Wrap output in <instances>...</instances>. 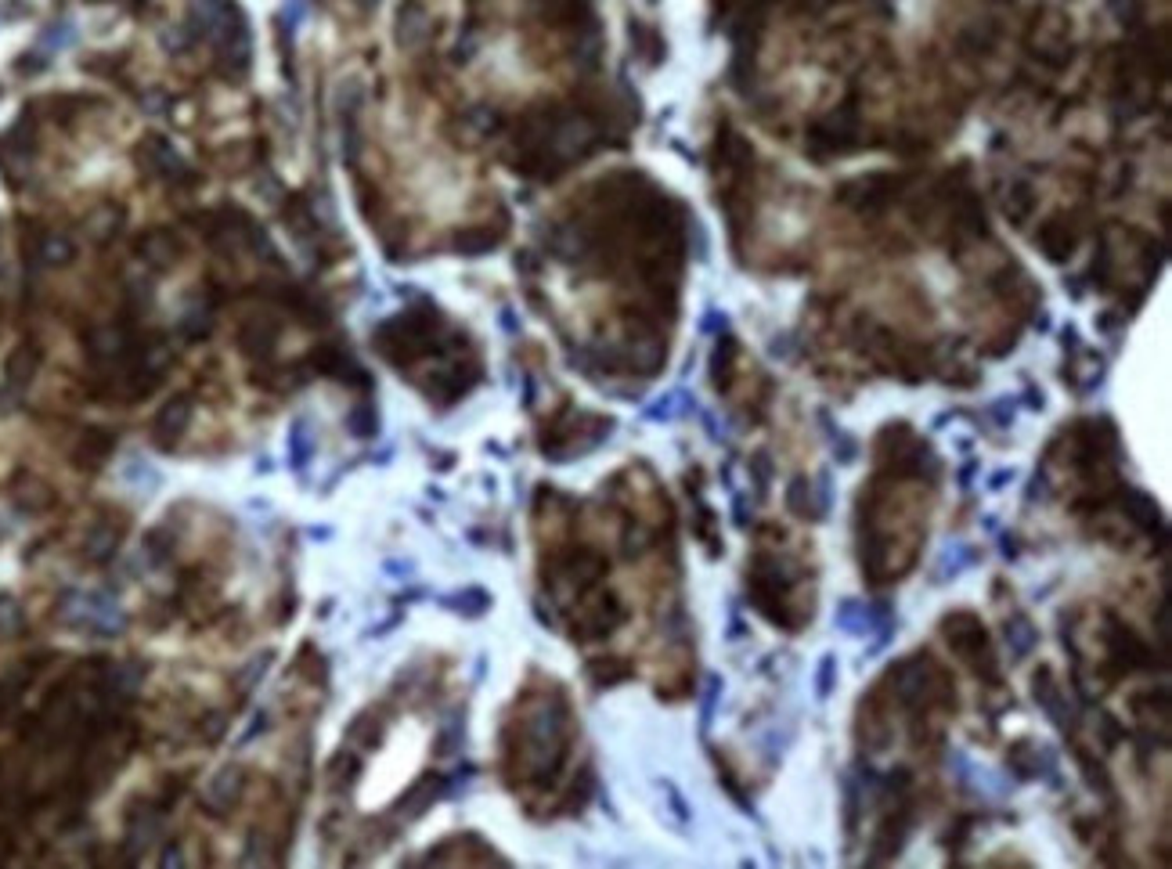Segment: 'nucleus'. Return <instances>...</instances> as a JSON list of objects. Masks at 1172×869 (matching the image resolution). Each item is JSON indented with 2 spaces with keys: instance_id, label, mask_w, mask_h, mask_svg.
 Listing matches in <instances>:
<instances>
[{
  "instance_id": "1",
  "label": "nucleus",
  "mask_w": 1172,
  "mask_h": 869,
  "mask_svg": "<svg viewBox=\"0 0 1172 869\" xmlns=\"http://www.w3.org/2000/svg\"><path fill=\"white\" fill-rule=\"evenodd\" d=\"M33 369H36V354H33L29 347H22V350H15V354H11V361H7V369H4V372H7V379H11V383H25V379L33 376Z\"/></svg>"
},
{
  "instance_id": "2",
  "label": "nucleus",
  "mask_w": 1172,
  "mask_h": 869,
  "mask_svg": "<svg viewBox=\"0 0 1172 869\" xmlns=\"http://www.w3.org/2000/svg\"><path fill=\"white\" fill-rule=\"evenodd\" d=\"M69 253H73V249H69V242H62V238H51V242L44 246V260H47V264H66V260H69Z\"/></svg>"
}]
</instances>
